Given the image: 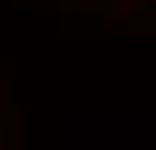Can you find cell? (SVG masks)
Listing matches in <instances>:
<instances>
[{"instance_id": "obj_1", "label": "cell", "mask_w": 156, "mask_h": 150, "mask_svg": "<svg viewBox=\"0 0 156 150\" xmlns=\"http://www.w3.org/2000/svg\"><path fill=\"white\" fill-rule=\"evenodd\" d=\"M3 136H6V130H3V124H0V145H3V141H6Z\"/></svg>"}]
</instances>
